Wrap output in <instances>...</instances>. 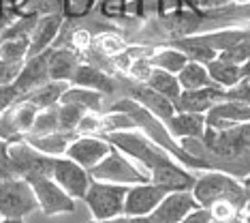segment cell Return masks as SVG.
<instances>
[{"label": "cell", "mask_w": 250, "mask_h": 223, "mask_svg": "<svg viewBox=\"0 0 250 223\" xmlns=\"http://www.w3.org/2000/svg\"><path fill=\"white\" fill-rule=\"evenodd\" d=\"M103 137L113 148H118L128 159H133L150 176V180L161 185L165 191H184V189H190L195 182L192 172L186 170L180 161H175L167 150L156 146L139 129L113 131V133H103Z\"/></svg>", "instance_id": "obj_1"}, {"label": "cell", "mask_w": 250, "mask_h": 223, "mask_svg": "<svg viewBox=\"0 0 250 223\" xmlns=\"http://www.w3.org/2000/svg\"><path fill=\"white\" fill-rule=\"evenodd\" d=\"M111 110H120L124 114H128L135 123V129H139L141 133L146 137H150L156 146H161L163 150H167L175 161H180L186 170H209L206 161H201V159H197V157H192V154L186 152L184 146L169 133L167 124H165L158 116H154L150 110H146L141 103L133 101L130 97H124V99L113 103Z\"/></svg>", "instance_id": "obj_2"}, {"label": "cell", "mask_w": 250, "mask_h": 223, "mask_svg": "<svg viewBox=\"0 0 250 223\" xmlns=\"http://www.w3.org/2000/svg\"><path fill=\"white\" fill-rule=\"evenodd\" d=\"M190 193L203 208H209L216 202H231L240 208H246L248 204L242 180L223 170H201V174L195 176Z\"/></svg>", "instance_id": "obj_3"}, {"label": "cell", "mask_w": 250, "mask_h": 223, "mask_svg": "<svg viewBox=\"0 0 250 223\" xmlns=\"http://www.w3.org/2000/svg\"><path fill=\"white\" fill-rule=\"evenodd\" d=\"M126 185L118 182L96 180L92 178L88 185V191L82 199L86 202L92 219H111V217L124 215V199H126Z\"/></svg>", "instance_id": "obj_4"}, {"label": "cell", "mask_w": 250, "mask_h": 223, "mask_svg": "<svg viewBox=\"0 0 250 223\" xmlns=\"http://www.w3.org/2000/svg\"><path fill=\"white\" fill-rule=\"evenodd\" d=\"M39 210L37 196L30 182L21 176L0 180V217L2 219H26Z\"/></svg>", "instance_id": "obj_5"}, {"label": "cell", "mask_w": 250, "mask_h": 223, "mask_svg": "<svg viewBox=\"0 0 250 223\" xmlns=\"http://www.w3.org/2000/svg\"><path fill=\"white\" fill-rule=\"evenodd\" d=\"M90 176L96 180L118 182V185H126V187L150 180V176H147L133 159H128L122 150H118V148H111L109 154H107L103 161L90 170Z\"/></svg>", "instance_id": "obj_6"}, {"label": "cell", "mask_w": 250, "mask_h": 223, "mask_svg": "<svg viewBox=\"0 0 250 223\" xmlns=\"http://www.w3.org/2000/svg\"><path fill=\"white\" fill-rule=\"evenodd\" d=\"M26 180L30 182L32 191L37 196V202H39V210H43L45 217L75 213V199L49 174H35V176H28Z\"/></svg>", "instance_id": "obj_7"}, {"label": "cell", "mask_w": 250, "mask_h": 223, "mask_svg": "<svg viewBox=\"0 0 250 223\" xmlns=\"http://www.w3.org/2000/svg\"><path fill=\"white\" fill-rule=\"evenodd\" d=\"M39 114V107H35L30 101L20 99L0 114V137L4 142H18L24 140L28 135V131L32 129V123H35Z\"/></svg>", "instance_id": "obj_8"}, {"label": "cell", "mask_w": 250, "mask_h": 223, "mask_svg": "<svg viewBox=\"0 0 250 223\" xmlns=\"http://www.w3.org/2000/svg\"><path fill=\"white\" fill-rule=\"evenodd\" d=\"M9 154L11 161H13L15 174L21 178L35 174H49L52 176V168H54V159L49 154L39 152L37 148H32L26 140H18V142H9Z\"/></svg>", "instance_id": "obj_9"}, {"label": "cell", "mask_w": 250, "mask_h": 223, "mask_svg": "<svg viewBox=\"0 0 250 223\" xmlns=\"http://www.w3.org/2000/svg\"><path fill=\"white\" fill-rule=\"evenodd\" d=\"M52 178L64 189L73 199H82L88 191V185L92 180L90 172L86 168H82L79 163H75L69 157H56L54 159V168H52Z\"/></svg>", "instance_id": "obj_10"}, {"label": "cell", "mask_w": 250, "mask_h": 223, "mask_svg": "<svg viewBox=\"0 0 250 223\" xmlns=\"http://www.w3.org/2000/svg\"><path fill=\"white\" fill-rule=\"evenodd\" d=\"M111 148L113 146L103 135H79L77 133L69 144V148H66L64 157L73 159L75 163H79L82 168H86L90 172L94 165H99L109 154Z\"/></svg>", "instance_id": "obj_11"}, {"label": "cell", "mask_w": 250, "mask_h": 223, "mask_svg": "<svg viewBox=\"0 0 250 223\" xmlns=\"http://www.w3.org/2000/svg\"><path fill=\"white\" fill-rule=\"evenodd\" d=\"M197 206L199 204L192 198L190 189H184V191H167L165 198L161 199V204L146 217L150 223H182V219L190 210H195Z\"/></svg>", "instance_id": "obj_12"}, {"label": "cell", "mask_w": 250, "mask_h": 223, "mask_svg": "<svg viewBox=\"0 0 250 223\" xmlns=\"http://www.w3.org/2000/svg\"><path fill=\"white\" fill-rule=\"evenodd\" d=\"M165 189L156 182H137L130 185L126 191V199H124V215L126 217H146L161 204L165 198Z\"/></svg>", "instance_id": "obj_13"}, {"label": "cell", "mask_w": 250, "mask_h": 223, "mask_svg": "<svg viewBox=\"0 0 250 223\" xmlns=\"http://www.w3.org/2000/svg\"><path fill=\"white\" fill-rule=\"evenodd\" d=\"M49 50L41 51V54H35V56H28V58L24 60V65L20 67V73L13 79V86H15V90L20 93V97H24L26 93L35 90L37 86H41V84H45L49 79V75H47Z\"/></svg>", "instance_id": "obj_14"}, {"label": "cell", "mask_w": 250, "mask_h": 223, "mask_svg": "<svg viewBox=\"0 0 250 223\" xmlns=\"http://www.w3.org/2000/svg\"><path fill=\"white\" fill-rule=\"evenodd\" d=\"M62 26H64L62 13L39 15L35 26H32V32H30V51H28V56L41 54V51L54 48V43L58 41V37H60Z\"/></svg>", "instance_id": "obj_15"}, {"label": "cell", "mask_w": 250, "mask_h": 223, "mask_svg": "<svg viewBox=\"0 0 250 223\" xmlns=\"http://www.w3.org/2000/svg\"><path fill=\"white\" fill-rule=\"evenodd\" d=\"M227 99V90L220 86H206V88H197V90H182L180 99L175 103L178 112H197V114H208L216 103Z\"/></svg>", "instance_id": "obj_16"}, {"label": "cell", "mask_w": 250, "mask_h": 223, "mask_svg": "<svg viewBox=\"0 0 250 223\" xmlns=\"http://www.w3.org/2000/svg\"><path fill=\"white\" fill-rule=\"evenodd\" d=\"M250 123V105L242 101L225 99L206 114V127L209 129H229L233 124Z\"/></svg>", "instance_id": "obj_17"}, {"label": "cell", "mask_w": 250, "mask_h": 223, "mask_svg": "<svg viewBox=\"0 0 250 223\" xmlns=\"http://www.w3.org/2000/svg\"><path fill=\"white\" fill-rule=\"evenodd\" d=\"M79 65H82V56L77 50L69 48V45H54L47 56V75L49 79L71 84Z\"/></svg>", "instance_id": "obj_18"}, {"label": "cell", "mask_w": 250, "mask_h": 223, "mask_svg": "<svg viewBox=\"0 0 250 223\" xmlns=\"http://www.w3.org/2000/svg\"><path fill=\"white\" fill-rule=\"evenodd\" d=\"M128 95L133 101H137L141 103V105L146 107V110H150L154 116H158L165 123V120H169L173 116L175 112V105H173V101H169L167 97H163V95H158L156 90H152L150 86H146L144 82H130L128 84Z\"/></svg>", "instance_id": "obj_19"}, {"label": "cell", "mask_w": 250, "mask_h": 223, "mask_svg": "<svg viewBox=\"0 0 250 223\" xmlns=\"http://www.w3.org/2000/svg\"><path fill=\"white\" fill-rule=\"evenodd\" d=\"M169 133L175 140H203L206 135V114L197 112H175L169 120H165Z\"/></svg>", "instance_id": "obj_20"}, {"label": "cell", "mask_w": 250, "mask_h": 223, "mask_svg": "<svg viewBox=\"0 0 250 223\" xmlns=\"http://www.w3.org/2000/svg\"><path fill=\"white\" fill-rule=\"evenodd\" d=\"M73 86H83V88L96 90L101 95H113L116 93V79L109 71H103L101 67L90 65V62H83L77 67L75 75L71 79Z\"/></svg>", "instance_id": "obj_21"}, {"label": "cell", "mask_w": 250, "mask_h": 223, "mask_svg": "<svg viewBox=\"0 0 250 223\" xmlns=\"http://www.w3.org/2000/svg\"><path fill=\"white\" fill-rule=\"evenodd\" d=\"M250 34L248 28H237V26H218L214 30H203V32H192V37L203 45H208L209 50H214L216 54L231 50L233 45H237L242 39H246Z\"/></svg>", "instance_id": "obj_22"}, {"label": "cell", "mask_w": 250, "mask_h": 223, "mask_svg": "<svg viewBox=\"0 0 250 223\" xmlns=\"http://www.w3.org/2000/svg\"><path fill=\"white\" fill-rule=\"evenodd\" d=\"M75 135L77 133H73V131L58 129V131H52V133H45V135H26L24 140L32 148H37L39 152L49 154V157H62Z\"/></svg>", "instance_id": "obj_23"}, {"label": "cell", "mask_w": 250, "mask_h": 223, "mask_svg": "<svg viewBox=\"0 0 250 223\" xmlns=\"http://www.w3.org/2000/svg\"><path fill=\"white\" fill-rule=\"evenodd\" d=\"M147 62L154 69H163V71L178 75L182 69H184L186 62H188V58H186V54L182 50L167 43V45H161V48H150Z\"/></svg>", "instance_id": "obj_24"}, {"label": "cell", "mask_w": 250, "mask_h": 223, "mask_svg": "<svg viewBox=\"0 0 250 223\" xmlns=\"http://www.w3.org/2000/svg\"><path fill=\"white\" fill-rule=\"evenodd\" d=\"M69 88V82H58V79H47L45 84L37 86L35 90H30V93H26L21 99L30 101L35 107L39 110H47V107H54L58 105L62 95H64V90Z\"/></svg>", "instance_id": "obj_25"}, {"label": "cell", "mask_w": 250, "mask_h": 223, "mask_svg": "<svg viewBox=\"0 0 250 223\" xmlns=\"http://www.w3.org/2000/svg\"><path fill=\"white\" fill-rule=\"evenodd\" d=\"M206 67H208V73H209V77H212V82L225 90H229L231 86H235L242 79V65H237V62H233V60H227L223 56H216Z\"/></svg>", "instance_id": "obj_26"}, {"label": "cell", "mask_w": 250, "mask_h": 223, "mask_svg": "<svg viewBox=\"0 0 250 223\" xmlns=\"http://www.w3.org/2000/svg\"><path fill=\"white\" fill-rule=\"evenodd\" d=\"M144 84L150 86L152 90H156L158 95L167 97L169 101H173V105H175V103H178V99H180L182 88H180L178 75H173V73H167V71H163V69H154V67H152L150 75L146 77Z\"/></svg>", "instance_id": "obj_27"}, {"label": "cell", "mask_w": 250, "mask_h": 223, "mask_svg": "<svg viewBox=\"0 0 250 223\" xmlns=\"http://www.w3.org/2000/svg\"><path fill=\"white\" fill-rule=\"evenodd\" d=\"M103 97L96 90H90V88H83V86H73L69 84V88L64 90L60 101L64 103H73V105H79L82 110L86 112H103Z\"/></svg>", "instance_id": "obj_28"}, {"label": "cell", "mask_w": 250, "mask_h": 223, "mask_svg": "<svg viewBox=\"0 0 250 223\" xmlns=\"http://www.w3.org/2000/svg\"><path fill=\"white\" fill-rule=\"evenodd\" d=\"M178 82L182 90H197V88H206V86L214 84L208 73V67L195 60H188L184 65V69L178 73Z\"/></svg>", "instance_id": "obj_29"}, {"label": "cell", "mask_w": 250, "mask_h": 223, "mask_svg": "<svg viewBox=\"0 0 250 223\" xmlns=\"http://www.w3.org/2000/svg\"><path fill=\"white\" fill-rule=\"evenodd\" d=\"M214 24H242V22H250V0L246 2H233L223 11H218L212 20Z\"/></svg>", "instance_id": "obj_30"}, {"label": "cell", "mask_w": 250, "mask_h": 223, "mask_svg": "<svg viewBox=\"0 0 250 223\" xmlns=\"http://www.w3.org/2000/svg\"><path fill=\"white\" fill-rule=\"evenodd\" d=\"M56 112H58V124H60V129L62 131H73V133H77V124H79V120L83 118L86 110H82L79 105H73V103L60 101L58 105H56Z\"/></svg>", "instance_id": "obj_31"}, {"label": "cell", "mask_w": 250, "mask_h": 223, "mask_svg": "<svg viewBox=\"0 0 250 223\" xmlns=\"http://www.w3.org/2000/svg\"><path fill=\"white\" fill-rule=\"evenodd\" d=\"M58 112L54 107H47V110H39L35 123H32V129L28 131V135H45V133H52V131H58Z\"/></svg>", "instance_id": "obj_32"}, {"label": "cell", "mask_w": 250, "mask_h": 223, "mask_svg": "<svg viewBox=\"0 0 250 223\" xmlns=\"http://www.w3.org/2000/svg\"><path fill=\"white\" fill-rule=\"evenodd\" d=\"M92 43H96V50H99L101 56H107V58H116V56H120L124 50L128 48V43H124V39L116 37V34L111 32H105L101 34V37H96Z\"/></svg>", "instance_id": "obj_33"}, {"label": "cell", "mask_w": 250, "mask_h": 223, "mask_svg": "<svg viewBox=\"0 0 250 223\" xmlns=\"http://www.w3.org/2000/svg\"><path fill=\"white\" fill-rule=\"evenodd\" d=\"M218 56H223V58H227V60L237 62V65L250 60V34L246 39H242L237 45H233L231 50H227V51H223V54H218Z\"/></svg>", "instance_id": "obj_34"}, {"label": "cell", "mask_w": 250, "mask_h": 223, "mask_svg": "<svg viewBox=\"0 0 250 223\" xmlns=\"http://www.w3.org/2000/svg\"><path fill=\"white\" fill-rule=\"evenodd\" d=\"M15 174V168H13V161H11V154H9V142H4L0 137V180H7V178H13Z\"/></svg>", "instance_id": "obj_35"}, {"label": "cell", "mask_w": 250, "mask_h": 223, "mask_svg": "<svg viewBox=\"0 0 250 223\" xmlns=\"http://www.w3.org/2000/svg\"><path fill=\"white\" fill-rule=\"evenodd\" d=\"M21 65H24V62H21ZM21 65H18V62H7V60L0 58V86L13 84V79L20 73V67Z\"/></svg>", "instance_id": "obj_36"}, {"label": "cell", "mask_w": 250, "mask_h": 223, "mask_svg": "<svg viewBox=\"0 0 250 223\" xmlns=\"http://www.w3.org/2000/svg\"><path fill=\"white\" fill-rule=\"evenodd\" d=\"M20 99V93L15 90L13 84H4L0 86V114H2L7 107L11 105V103H15Z\"/></svg>", "instance_id": "obj_37"}, {"label": "cell", "mask_w": 250, "mask_h": 223, "mask_svg": "<svg viewBox=\"0 0 250 223\" xmlns=\"http://www.w3.org/2000/svg\"><path fill=\"white\" fill-rule=\"evenodd\" d=\"M212 215H209L208 208H203V206H197L195 210H190L188 215L182 219V223H212Z\"/></svg>", "instance_id": "obj_38"}, {"label": "cell", "mask_w": 250, "mask_h": 223, "mask_svg": "<svg viewBox=\"0 0 250 223\" xmlns=\"http://www.w3.org/2000/svg\"><path fill=\"white\" fill-rule=\"evenodd\" d=\"M88 223H130V219L126 215H118V217H111V219H92Z\"/></svg>", "instance_id": "obj_39"}, {"label": "cell", "mask_w": 250, "mask_h": 223, "mask_svg": "<svg viewBox=\"0 0 250 223\" xmlns=\"http://www.w3.org/2000/svg\"><path fill=\"white\" fill-rule=\"evenodd\" d=\"M242 187H244V193H246V202L250 204V174L242 178ZM248 204H246V206H248Z\"/></svg>", "instance_id": "obj_40"}, {"label": "cell", "mask_w": 250, "mask_h": 223, "mask_svg": "<svg viewBox=\"0 0 250 223\" xmlns=\"http://www.w3.org/2000/svg\"><path fill=\"white\" fill-rule=\"evenodd\" d=\"M242 77H250V60L242 62Z\"/></svg>", "instance_id": "obj_41"}, {"label": "cell", "mask_w": 250, "mask_h": 223, "mask_svg": "<svg viewBox=\"0 0 250 223\" xmlns=\"http://www.w3.org/2000/svg\"><path fill=\"white\" fill-rule=\"evenodd\" d=\"M130 223H150L147 221V217H128Z\"/></svg>", "instance_id": "obj_42"}, {"label": "cell", "mask_w": 250, "mask_h": 223, "mask_svg": "<svg viewBox=\"0 0 250 223\" xmlns=\"http://www.w3.org/2000/svg\"><path fill=\"white\" fill-rule=\"evenodd\" d=\"M240 223H250V210L246 208V213L242 215V219H240Z\"/></svg>", "instance_id": "obj_43"}, {"label": "cell", "mask_w": 250, "mask_h": 223, "mask_svg": "<svg viewBox=\"0 0 250 223\" xmlns=\"http://www.w3.org/2000/svg\"><path fill=\"white\" fill-rule=\"evenodd\" d=\"M0 223H24V219H2L0 217Z\"/></svg>", "instance_id": "obj_44"}, {"label": "cell", "mask_w": 250, "mask_h": 223, "mask_svg": "<svg viewBox=\"0 0 250 223\" xmlns=\"http://www.w3.org/2000/svg\"><path fill=\"white\" fill-rule=\"evenodd\" d=\"M246 208H248V210H250V204H248V206H246Z\"/></svg>", "instance_id": "obj_45"}, {"label": "cell", "mask_w": 250, "mask_h": 223, "mask_svg": "<svg viewBox=\"0 0 250 223\" xmlns=\"http://www.w3.org/2000/svg\"><path fill=\"white\" fill-rule=\"evenodd\" d=\"M212 223H218V221H212Z\"/></svg>", "instance_id": "obj_46"}]
</instances>
